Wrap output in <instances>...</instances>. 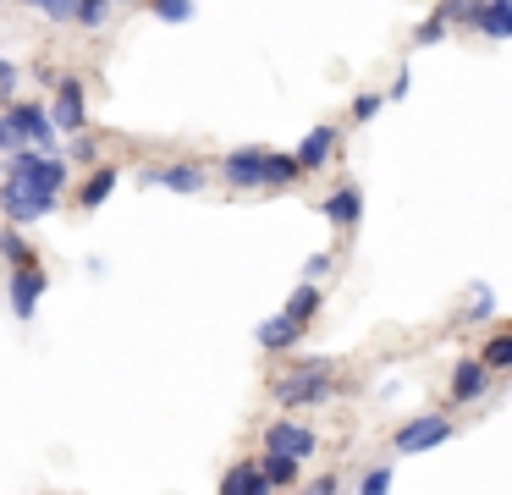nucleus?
I'll return each instance as SVG.
<instances>
[{"mask_svg":"<svg viewBox=\"0 0 512 495\" xmlns=\"http://www.w3.org/2000/svg\"><path fill=\"white\" fill-rule=\"evenodd\" d=\"M17 149H34V143L23 138V127H17V121H12V110H6V116H0V154L12 160Z\"/></svg>","mask_w":512,"mask_h":495,"instance_id":"24","label":"nucleus"},{"mask_svg":"<svg viewBox=\"0 0 512 495\" xmlns=\"http://www.w3.org/2000/svg\"><path fill=\"white\" fill-rule=\"evenodd\" d=\"M479 358H485L490 369H507V374H512V330H501V336H490Z\"/></svg>","mask_w":512,"mask_h":495,"instance_id":"21","label":"nucleus"},{"mask_svg":"<svg viewBox=\"0 0 512 495\" xmlns=\"http://www.w3.org/2000/svg\"><path fill=\"white\" fill-rule=\"evenodd\" d=\"M320 209H325V220H331V226H358V215H364V193L347 182V187H336Z\"/></svg>","mask_w":512,"mask_h":495,"instance_id":"14","label":"nucleus"},{"mask_svg":"<svg viewBox=\"0 0 512 495\" xmlns=\"http://www.w3.org/2000/svg\"><path fill=\"white\" fill-rule=\"evenodd\" d=\"M0 94H17V66L0 55Z\"/></svg>","mask_w":512,"mask_h":495,"instance_id":"31","label":"nucleus"},{"mask_svg":"<svg viewBox=\"0 0 512 495\" xmlns=\"http://www.w3.org/2000/svg\"><path fill=\"white\" fill-rule=\"evenodd\" d=\"M380 105H386V94H358L353 99V121H375Z\"/></svg>","mask_w":512,"mask_h":495,"instance_id":"27","label":"nucleus"},{"mask_svg":"<svg viewBox=\"0 0 512 495\" xmlns=\"http://www.w3.org/2000/svg\"><path fill=\"white\" fill-rule=\"evenodd\" d=\"M479 11H485V0H441L435 17H441L446 28H479Z\"/></svg>","mask_w":512,"mask_h":495,"instance_id":"18","label":"nucleus"},{"mask_svg":"<svg viewBox=\"0 0 512 495\" xmlns=\"http://www.w3.org/2000/svg\"><path fill=\"white\" fill-rule=\"evenodd\" d=\"M490 385V363L485 358H463L452 369V402H479Z\"/></svg>","mask_w":512,"mask_h":495,"instance_id":"9","label":"nucleus"},{"mask_svg":"<svg viewBox=\"0 0 512 495\" xmlns=\"http://www.w3.org/2000/svg\"><path fill=\"white\" fill-rule=\"evenodd\" d=\"M12 121L23 127V138L34 143V149H45V154H56V116H50L45 105H12Z\"/></svg>","mask_w":512,"mask_h":495,"instance_id":"7","label":"nucleus"},{"mask_svg":"<svg viewBox=\"0 0 512 495\" xmlns=\"http://www.w3.org/2000/svg\"><path fill=\"white\" fill-rule=\"evenodd\" d=\"M259 468H265L270 490H287V484H298V457H287V451H270V446H265Z\"/></svg>","mask_w":512,"mask_h":495,"instance_id":"16","label":"nucleus"},{"mask_svg":"<svg viewBox=\"0 0 512 495\" xmlns=\"http://www.w3.org/2000/svg\"><path fill=\"white\" fill-rule=\"evenodd\" d=\"M116 182H122V171H116V165H100V171L89 176V182H83V193H78V204L83 209H100L105 198L116 193Z\"/></svg>","mask_w":512,"mask_h":495,"instance_id":"15","label":"nucleus"},{"mask_svg":"<svg viewBox=\"0 0 512 495\" xmlns=\"http://www.w3.org/2000/svg\"><path fill=\"white\" fill-rule=\"evenodd\" d=\"M325 270H331V259H325V253H314V259L309 264H303V281H320V275Z\"/></svg>","mask_w":512,"mask_h":495,"instance_id":"32","label":"nucleus"},{"mask_svg":"<svg viewBox=\"0 0 512 495\" xmlns=\"http://www.w3.org/2000/svg\"><path fill=\"white\" fill-rule=\"evenodd\" d=\"M281 314H292V319H298V325H309V319L320 314V286H314V281H303L298 292L287 297V308H281Z\"/></svg>","mask_w":512,"mask_h":495,"instance_id":"20","label":"nucleus"},{"mask_svg":"<svg viewBox=\"0 0 512 495\" xmlns=\"http://www.w3.org/2000/svg\"><path fill=\"white\" fill-rule=\"evenodd\" d=\"M221 490L226 495H270V479H265L259 462H237V468L221 473Z\"/></svg>","mask_w":512,"mask_h":495,"instance_id":"13","label":"nucleus"},{"mask_svg":"<svg viewBox=\"0 0 512 495\" xmlns=\"http://www.w3.org/2000/svg\"><path fill=\"white\" fill-rule=\"evenodd\" d=\"M149 187H171V193H204V171L199 165H160V171H144Z\"/></svg>","mask_w":512,"mask_h":495,"instance_id":"12","label":"nucleus"},{"mask_svg":"<svg viewBox=\"0 0 512 495\" xmlns=\"http://www.w3.org/2000/svg\"><path fill=\"white\" fill-rule=\"evenodd\" d=\"M446 440H452V418H446V413H419V418H408V424L397 429V451H402V457L435 451V446H446Z\"/></svg>","mask_w":512,"mask_h":495,"instance_id":"3","label":"nucleus"},{"mask_svg":"<svg viewBox=\"0 0 512 495\" xmlns=\"http://www.w3.org/2000/svg\"><path fill=\"white\" fill-rule=\"evenodd\" d=\"M336 143H342V132H336V127H314L309 138L298 143V165H303V171H320V165H331Z\"/></svg>","mask_w":512,"mask_h":495,"instance_id":"11","label":"nucleus"},{"mask_svg":"<svg viewBox=\"0 0 512 495\" xmlns=\"http://www.w3.org/2000/svg\"><path fill=\"white\" fill-rule=\"evenodd\" d=\"M265 446L270 451H287V457H314V446H320V440H314V429L309 424H292V418H276V424L265 429Z\"/></svg>","mask_w":512,"mask_h":495,"instance_id":"6","label":"nucleus"},{"mask_svg":"<svg viewBox=\"0 0 512 495\" xmlns=\"http://www.w3.org/2000/svg\"><path fill=\"white\" fill-rule=\"evenodd\" d=\"M221 176L232 187H243V193H254V187H265V149H232L221 160Z\"/></svg>","mask_w":512,"mask_h":495,"instance_id":"5","label":"nucleus"},{"mask_svg":"<svg viewBox=\"0 0 512 495\" xmlns=\"http://www.w3.org/2000/svg\"><path fill=\"white\" fill-rule=\"evenodd\" d=\"M0 259H6V264H28V259H34V248H28L23 237H17V220H12L6 231H0Z\"/></svg>","mask_w":512,"mask_h":495,"instance_id":"22","label":"nucleus"},{"mask_svg":"<svg viewBox=\"0 0 512 495\" xmlns=\"http://www.w3.org/2000/svg\"><path fill=\"white\" fill-rule=\"evenodd\" d=\"M358 490H364V495H380V490H391V468H369L364 479H358Z\"/></svg>","mask_w":512,"mask_h":495,"instance_id":"29","label":"nucleus"},{"mask_svg":"<svg viewBox=\"0 0 512 495\" xmlns=\"http://www.w3.org/2000/svg\"><path fill=\"white\" fill-rule=\"evenodd\" d=\"M45 286H50V275L39 270V259H28V264H12V275H6V297H12V314L23 319H34V308H39V297H45Z\"/></svg>","mask_w":512,"mask_h":495,"instance_id":"4","label":"nucleus"},{"mask_svg":"<svg viewBox=\"0 0 512 495\" xmlns=\"http://www.w3.org/2000/svg\"><path fill=\"white\" fill-rule=\"evenodd\" d=\"M303 330H309V325H298L292 314H270L254 336H259V347H265V352H287V347H298V341H303Z\"/></svg>","mask_w":512,"mask_h":495,"instance_id":"10","label":"nucleus"},{"mask_svg":"<svg viewBox=\"0 0 512 495\" xmlns=\"http://www.w3.org/2000/svg\"><path fill=\"white\" fill-rule=\"evenodd\" d=\"M298 154H276V149H265V187H292L298 182Z\"/></svg>","mask_w":512,"mask_h":495,"instance_id":"19","label":"nucleus"},{"mask_svg":"<svg viewBox=\"0 0 512 495\" xmlns=\"http://www.w3.org/2000/svg\"><path fill=\"white\" fill-rule=\"evenodd\" d=\"M133 6H138V0H133Z\"/></svg>","mask_w":512,"mask_h":495,"instance_id":"35","label":"nucleus"},{"mask_svg":"<svg viewBox=\"0 0 512 495\" xmlns=\"http://www.w3.org/2000/svg\"><path fill=\"white\" fill-rule=\"evenodd\" d=\"M72 160H94V138H72Z\"/></svg>","mask_w":512,"mask_h":495,"instance_id":"34","label":"nucleus"},{"mask_svg":"<svg viewBox=\"0 0 512 495\" xmlns=\"http://www.w3.org/2000/svg\"><path fill=\"white\" fill-rule=\"evenodd\" d=\"M441 39H446V22L430 11V22H419V28H413V44H441Z\"/></svg>","mask_w":512,"mask_h":495,"instance_id":"26","label":"nucleus"},{"mask_svg":"<svg viewBox=\"0 0 512 495\" xmlns=\"http://www.w3.org/2000/svg\"><path fill=\"white\" fill-rule=\"evenodd\" d=\"M479 33H485V39H512V0H485Z\"/></svg>","mask_w":512,"mask_h":495,"instance_id":"17","label":"nucleus"},{"mask_svg":"<svg viewBox=\"0 0 512 495\" xmlns=\"http://www.w3.org/2000/svg\"><path fill=\"white\" fill-rule=\"evenodd\" d=\"M496 314V297H490V286H474V303H468V319H490Z\"/></svg>","mask_w":512,"mask_h":495,"instance_id":"28","label":"nucleus"},{"mask_svg":"<svg viewBox=\"0 0 512 495\" xmlns=\"http://www.w3.org/2000/svg\"><path fill=\"white\" fill-rule=\"evenodd\" d=\"M336 363L331 358H303V363H292L287 374L276 380V402L287 407H320V402H331V391H336Z\"/></svg>","mask_w":512,"mask_h":495,"instance_id":"1","label":"nucleus"},{"mask_svg":"<svg viewBox=\"0 0 512 495\" xmlns=\"http://www.w3.org/2000/svg\"><path fill=\"white\" fill-rule=\"evenodd\" d=\"M39 11H45V17H56V22H72V6H78V0H34Z\"/></svg>","mask_w":512,"mask_h":495,"instance_id":"30","label":"nucleus"},{"mask_svg":"<svg viewBox=\"0 0 512 495\" xmlns=\"http://www.w3.org/2000/svg\"><path fill=\"white\" fill-rule=\"evenodd\" d=\"M149 11H155L160 22H188L193 17V0H149Z\"/></svg>","mask_w":512,"mask_h":495,"instance_id":"25","label":"nucleus"},{"mask_svg":"<svg viewBox=\"0 0 512 495\" xmlns=\"http://www.w3.org/2000/svg\"><path fill=\"white\" fill-rule=\"evenodd\" d=\"M72 22H83V28H105V22H111V0H78V6H72Z\"/></svg>","mask_w":512,"mask_h":495,"instance_id":"23","label":"nucleus"},{"mask_svg":"<svg viewBox=\"0 0 512 495\" xmlns=\"http://www.w3.org/2000/svg\"><path fill=\"white\" fill-rule=\"evenodd\" d=\"M0 209H6V220L23 226V220H45L50 209H56V198L39 193V187L23 182V176H6V182H0Z\"/></svg>","mask_w":512,"mask_h":495,"instance_id":"2","label":"nucleus"},{"mask_svg":"<svg viewBox=\"0 0 512 495\" xmlns=\"http://www.w3.org/2000/svg\"><path fill=\"white\" fill-rule=\"evenodd\" d=\"M309 490H314V495H336V490H342V479H336V473H320V479H314Z\"/></svg>","mask_w":512,"mask_h":495,"instance_id":"33","label":"nucleus"},{"mask_svg":"<svg viewBox=\"0 0 512 495\" xmlns=\"http://www.w3.org/2000/svg\"><path fill=\"white\" fill-rule=\"evenodd\" d=\"M50 116L61 132H83V83L78 77H56V99H50Z\"/></svg>","mask_w":512,"mask_h":495,"instance_id":"8","label":"nucleus"}]
</instances>
